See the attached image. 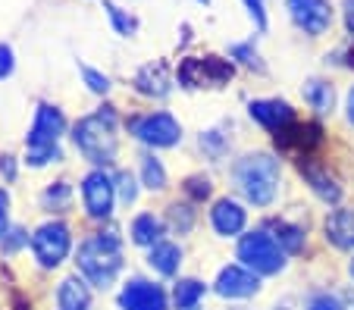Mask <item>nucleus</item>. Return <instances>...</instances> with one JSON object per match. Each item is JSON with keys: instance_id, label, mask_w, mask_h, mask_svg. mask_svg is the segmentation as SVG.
Returning <instances> with one entry per match:
<instances>
[{"instance_id": "nucleus-1", "label": "nucleus", "mask_w": 354, "mask_h": 310, "mask_svg": "<svg viewBox=\"0 0 354 310\" xmlns=\"http://www.w3.org/2000/svg\"><path fill=\"white\" fill-rule=\"evenodd\" d=\"M79 273L94 285V289H110L116 282V276L122 273V238L120 232L110 226V229H100L94 235H88L79 244Z\"/></svg>"}, {"instance_id": "nucleus-2", "label": "nucleus", "mask_w": 354, "mask_h": 310, "mask_svg": "<svg viewBox=\"0 0 354 310\" xmlns=\"http://www.w3.org/2000/svg\"><path fill=\"white\" fill-rule=\"evenodd\" d=\"M279 179L282 169L279 160L267 151H254V154H245L241 160H235L232 166V182L241 191L248 204L254 207H270L279 195Z\"/></svg>"}, {"instance_id": "nucleus-3", "label": "nucleus", "mask_w": 354, "mask_h": 310, "mask_svg": "<svg viewBox=\"0 0 354 310\" xmlns=\"http://www.w3.org/2000/svg\"><path fill=\"white\" fill-rule=\"evenodd\" d=\"M73 144L91 166L104 169L116 160L120 138H116V113L110 107H100L97 113L82 116L73 126Z\"/></svg>"}, {"instance_id": "nucleus-4", "label": "nucleus", "mask_w": 354, "mask_h": 310, "mask_svg": "<svg viewBox=\"0 0 354 310\" xmlns=\"http://www.w3.org/2000/svg\"><path fill=\"white\" fill-rule=\"evenodd\" d=\"M239 260L257 276H276L286 270V251L270 232H251L239 242Z\"/></svg>"}, {"instance_id": "nucleus-5", "label": "nucleus", "mask_w": 354, "mask_h": 310, "mask_svg": "<svg viewBox=\"0 0 354 310\" xmlns=\"http://www.w3.org/2000/svg\"><path fill=\"white\" fill-rule=\"evenodd\" d=\"M235 75L232 60H223V57H185L179 63V85L185 88H223L229 85V79Z\"/></svg>"}, {"instance_id": "nucleus-6", "label": "nucleus", "mask_w": 354, "mask_h": 310, "mask_svg": "<svg viewBox=\"0 0 354 310\" xmlns=\"http://www.w3.org/2000/svg\"><path fill=\"white\" fill-rule=\"evenodd\" d=\"M69 251H73V235H69L66 223L50 220V223L38 226V229L32 232V254L44 270H57L69 257Z\"/></svg>"}, {"instance_id": "nucleus-7", "label": "nucleus", "mask_w": 354, "mask_h": 310, "mask_svg": "<svg viewBox=\"0 0 354 310\" xmlns=\"http://www.w3.org/2000/svg\"><path fill=\"white\" fill-rule=\"evenodd\" d=\"M129 132L147 148H176L182 142V126L173 113H145L129 119Z\"/></svg>"}, {"instance_id": "nucleus-8", "label": "nucleus", "mask_w": 354, "mask_h": 310, "mask_svg": "<svg viewBox=\"0 0 354 310\" xmlns=\"http://www.w3.org/2000/svg\"><path fill=\"white\" fill-rule=\"evenodd\" d=\"M82 204H85L88 216L94 220H110L116 204V182L104 169H91L82 179Z\"/></svg>"}, {"instance_id": "nucleus-9", "label": "nucleus", "mask_w": 354, "mask_h": 310, "mask_svg": "<svg viewBox=\"0 0 354 310\" xmlns=\"http://www.w3.org/2000/svg\"><path fill=\"white\" fill-rule=\"evenodd\" d=\"M288 16L292 22L310 38H320L326 35V28L333 26V7L329 0H286Z\"/></svg>"}, {"instance_id": "nucleus-10", "label": "nucleus", "mask_w": 354, "mask_h": 310, "mask_svg": "<svg viewBox=\"0 0 354 310\" xmlns=\"http://www.w3.org/2000/svg\"><path fill=\"white\" fill-rule=\"evenodd\" d=\"M63 132H66V119H63L60 107L38 104L32 128H28V135H26V148H57Z\"/></svg>"}, {"instance_id": "nucleus-11", "label": "nucleus", "mask_w": 354, "mask_h": 310, "mask_svg": "<svg viewBox=\"0 0 354 310\" xmlns=\"http://www.w3.org/2000/svg\"><path fill=\"white\" fill-rule=\"evenodd\" d=\"M120 307L122 310H169V301H167V291L157 282L129 279L120 291Z\"/></svg>"}, {"instance_id": "nucleus-12", "label": "nucleus", "mask_w": 354, "mask_h": 310, "mask_svg": "<svg viewBox=\"0 0 354 310\" xmlns=\"http://www.w3.org/2000/svg\"><path fill=\"white\" fill-rule=\"evenodd\" d=\"M276 144H279V151L298 154L304 160V157H310V151L323 144V128L317 122H292L282 132H276Z\"/></svg>"}, {"instance_id": "nucleus-13", "label": "nucleus", "mask_w": 354, "mask_h": 310, "mask_svg": "<svg viewBox=\"0 0 354 310\" xmlns=\"http://www.w3.org/2000/svg\"><path fill=\"white\" fill-rule=\"evenodd\" d=\"M214 291L220 298H226V301H245V298L261 291V279H257V273L248 270V267H226L216 276Z\"/></svg>"}, {"instance_id": "nucleus-14", "label": "nucleus", "mask_w": 354, "mask_h": 310, "mask_svg": "<svg viewBox=\"0 0 354 310\" xmlns=\"http://www.w3.org/2000/svg\"><path fill=\"white\" fill-rule=\"evenodd\" d=\"M210 226H214L216 235L235 238V235H241L248 226V210L241 207L235 197H220V201L214 204V210H210Z\"/></svg>"}, {"instance_id": "nucleus-15", "label": "nucleus", "mask_w": 354, "mask_h": 310, "mask_svg": "<svg viewBox=\"0 0 354 310\" xmlns=\"http://www.w3.org/2000/svg\"><path fill=\"white\" fill-rule=\"evenodd\" d=\"M248 116H251L257 126L267 128V132H273V135L295 122V110L288 107L286 101H279V97H270V101H251L248 104Z\"/></svg>"}, {"instance_id": "nucleus-16", "label": "nucleus", "mask_w": 354, "mask_h": 310, "mask_svg": "<svg viewBox=\"0 0 354 310\" xmlns=\"http://www.w3.org/2000/svg\"><path fill=\"white\" fill-rule=\"evenodd\" d=\"M135 88L147 97H167L173 91L169 66L167 63H147V66H141L138 75H135Z\"/></svg>"}, {"instance_id": "nucleus-17", "label": "nucleus", "mask_w": 354, "mask_h": 310, "mask_svg": "<svg viewBox=\"0 0 354 310\" xmlns=\"http://www.w3.org/2000/svg\"><path fill=\"white\" fill-rule=\"evenodd\" d=\"M326 242H333L339 251H354V210L339 207L326 216Z\"/></svg>"}, {"instance_id": "nucleus-18", "label": "nucleus", "mask_w": 354, "mask_h": 310, "mask_svg": "<svg viewBox=\"0 0 354 310\" xmlns=\"http://www.w3.org/2000/svg\"><path fill=\"white\" fill-rule=\"evenodd\" d=\"M301 175H304V182L310 185V191H314L320 201H326V204H339L342 201V185H339V179L335 175H329L323 166H314V163H301Z\"/></svg>"}, {"instance_id": "nucleus-19", "label": "nucleus", "mask_w": 354, "mask_h": 310, "mask_svg": "<svg viewBox=\"0 0 354 310\" xmlns=\"http://www.w3.org/2000/svg\"><path fill=\"white\" fill-rule=\"evenodd\" d=\"M57 307L60 310H91V289L85 285V279L69 276L57 289Z\"/></svg>"}, {"instance_id": "nucleus-20", "label": "nucleus", "mask_w": 354, "mask_h": 310, "mask_svg": "<svg viewBox=\"0 0 354 310\" xmlns=\"http://www.w3.org/2000/svg\"><path fill=\"white\" fill-rule=\"evenodd\" d=\"M147 263L160 276H176L182 267V248L176 242H157L154 248H147Z\"/></svg>"}, {"instance_id": "nucleus-21", "label": "nucleus", "mask_w": 354, "mask_h": 310, "mask_svg": "<svg viewBox=\"0 0 354 310\" xmlns=\"http://www.w3.org/2000/svg\"><path fill=\"white\" fill-rule=\"evenodd\" d=\"M129 235L138 248H154L157 242H163V220L154 213H138L129 226Z\"/></svg>"}, {"instance_id": "nucleus-22", "label": "nucleus", "mask_w": 354, "mask_h": 310, "mask_svg": "<svg viewBox=\"0 0 354 310\" xmlns=\"http://www.w3.org/2000/svg\"><path fill=\"white\" fill-rule=\"evenodd\" d=\"M204 295H207V285L201 282V279H179V282L173 285L176 310H198Z\"/></svg>"}, {"instance_id": "nucleus-23", "label": "nucleus", "mask_w": 354, "mask_h": 310, "mask_svg": "<svg viewBox=\"0 0 354 310\" xmlns=\"http://www.w3.org/2000/svg\"><path fill=\"white\" fill-rule=\"evenodd\" d=\"M304 101H308L317 113H329V110H333V104H335V91H333V85H329V81L310 79L308 85H304Z\"/></svg>"}, {"instance_id": "nucleus-24", "label": "nucleus", "mask_w": 354, "mask_h": 310, "mask_svg": "<svg viewBox=\"0 0 354 310\" xmlns=\"http://www.w3.org/2000/svg\"><path fill=\"white\" fill-rule=\"evenodd\" d=\"M273 238L282 244L286 254H298V251L304 248V229L286 223V220H273Z\"/></svg>"}, {"instance_id": "nucleus-25", "label": "nucleus", "mask_w": 354, "mask_h": 310, "mask_svg": "<svg viewBox=\"0 0 354 310\" xmlns=\"http://www.w3.org/2000/svg\"><path fill=\"white\" fill-rule=\"evenodd\" d=\"M141 185H145L147 191H163L167 188V169H163V163L157 160L154 154L141 157Z\"/></svg>"}, {"instance_id": "nucleus-26", "label": "nucleus", "mask_w": 354, "mask_h": 310, "mask_svg": "<svg viewBox=\"0 0 354 310\" xmlns=\"http://www.w3.org/2000/svg\"><path fill=\"white\" fill-rule=\"evenodd\" d=\"M104 10H107V16H110V22H113L116 35H122V38H132V35L138 32V19H135L129 10L116 7V3H110V0H104Z\"/></svg>"}, {"instance_id": "nucleus-27", "label": "nucleus", "mask_w": 354, "mask_h": 310, "mask_svg": "<svg viewBox=\"0 0 354 310\" xmlns=\"http://www.w3.org/2000/svg\"><path fill=\"white\" fill-rule=\"evenodd\" d=\"M69 195H73L69 182H50L47 185V191L41 195V204H44L47 210H66L69 207Z\"/></svg>"}, {"instance_id": "nucleus-28", "label": "nucleus", "mask_w": 354, "mask_h": 310, "mask_svg": "<svg viewBox=\"0 0 354 310\" xmlns=\"http://www.w3.org/2000/svg\"><path fill=\"white\" fill-rule=\"evenodd\" d=\"M229 148V138L223 135L220 128H210V132H201V151L210 157V160H220Z\"/></svg>"}, {"instance_id": "nucleus-29", "label": "nucleus", "mask_w": 354, "mask_h": 310, "mask_svg": "<svg viewBox=\"0 0 354 310\" xmlns=\"http://www.w3.org/2000/svg\"><path fill=\"white\" fill-rule=\"evenodd\" d=\"M113 182H116V197H120V204H122V207H132L135 197H138V185H135V175L129 173V169H120Z\"/></svg>"}, {"instance_id": "nucleus-30", "label": "nucleus", "mask_w": 354, "mask_h": 310, "mask_svg": "<svg viewBox=\"0 0 354 310\" xmlns=\"http://www.w3.org/2000/svg\"><path fill=\"white\" fill-rule=\"evenodd\" d=\"M167 220H169V226H173L179 235H185V232L194 226V210L188 207V204H173V207L167 210Z\"/></svg>"}, {"instance_id": "nucleus-31", "label": "nucleus", "mask_w": 354, "mask_h": 310, "mask_svg": "<svg viewBox=\"0 0 354 310\" xmlns=\"http://www.w3.org/2000/svg\"><path fill=\"white\" fill-rule=\"evenodd\" d=\"M57 160H63L60 144H57V148H26V163L35 169L47 166V163H57Z\"/></svg>"}, {"instance_id": "nucleus-32", "label": "nucleus", "mask_w": 354, "mask_h": 310, "mask_svg": "<svg viewBox=\"0 0 354 310\" xmlns=\"http://www.w3.org/2000/svg\"><path fill=\"white\" fill-rule=\"evenodd\" d=\"M229 54L235 57V60H241L248 69H257V72H267V66H263V60H261V54L254 50V44H232L229 48Z\"/></svg>"}, {"instance_id": "nucleus-33", "label": "nucleus", "mask_w": 354, "mask_h": 310, "mask_svg": "<svg viewBox=\"0 0 354 310\" xmlns=\"http://www.w3.org/2000/svg\"><path fill=\"white\" fill-rule=\"evenodd\" d=\"M182 191H185L192 201H204V197H210V191H214V185H210V179H204V175H188L185 185H182Z\"/></svg>"}, {"instance_id": "nucleus-34", "label": "nucleus", "mask_w": 354, "mask_h": 310, "mask_svg": "<svg viewBox=\"0 0 354 310\" xmlns=\"http://www.w3.org/2000/svg\"><path fill=\"white\" fill-rule=\"evenodd\" d=\"M79 72H82V79H85V85L91 88L94 95H107L110 91V79L104 72H97V69H91V66H85V63H82L79 66Z\"/></svg>"}, {"instance_id": "nucleus-35", "label": "nucleus", "mask_w": 354, "mask_h": 310, "mask_svg": "<svg viewBox=\"0 0 354 310\" xmlns=\"http://www.w3.org/2000/svg\"><path fill=\"white\" fill-rule=\"evenodd\" d=\"M248 13H251V19L257 22V28L261 32H267V10H263V0H245Z\"/></svg>"}, {"instance_id": "nucleus-36", "label": "nucleus", "mask_w": 354, "mask_h": 310, "mask_svg": "<svg viewBox=\"0 0 354 310\" xmlns=\"http://www.w3.org/2000/svg\"><path fill=\"white\" fill-rule=\"evenodd\" d=\"M16 69V60H13V48L10 44H0V79H10Z\"/></svg>"}, {"instance_id": "nucleus-37", "label": "nucleus", "mask_w": 354, "mask_h": 310, "mask_svg": "<svg viewBox=\"0 0 354 310\" xmlns=\"http://www.w3.org/2000/svg\"><path fill=\"white\" fill-rule=\"evenodd\" d=\"M26 242H28L26 232L16 226V229H7V232H3V242H0V244H3V251H16L19 244H26Z\"/></svg>"}, {"instance_id": "nucleus-38", "label": "nucleus", "mask_w": 354, "mask_h": 310, "mask_svg": "<svg viewBox=\"0 0 354 310\" xmlns=\"http://www.w3.org/2000/svg\"><path fill=\"white\" fill-rule=\"evenodd\" d=\"M308 310H345V307H342V301L335 295H317Z\"/></svg>"}, {"instance_id": "nucleus-39", "label": "nucleus", "mask_w": 354, "mask_h": 310, "mask_svg": "<svg viewBox=\"0 0 354 310\" xmlns=\"http://www.w3.org/2000/svg\"><path fill=\"white\" fill-rule=\"evenodd\" d=\"M7 220H10V195L7 188H0V235L7 232Z\"/></svg>"}, {"instance_id": "nucleus-40", "label": "nucleus", "mask_w": 354, "mask_h": 310, "mask_svg": "<svg viewBox=\"0 0 354 310\" xmlns=\"http://www.w3.org/2000/svg\"><path fill=\"white\" fill-rule=\"evenodd\" d=\"M0 173L7 175V182H13V179H16V157L13 154H3V157H0Z\"/></svg>"}, {"instance_id": "nucleus-41", "label": "nucleus", "mask_w": 354, "mask_h": 310, "mask_svg": "<svg viewBox=\"0 0 354 310\" xmlns=\"http://www.w3.org/2000/svg\"><path fill=\"white\" fill-rule=\"evenodd\" d=\"M345 26L354 35V0H345Z\"/></svg>"}, {"instance_id": "nucleus-42", "label": "nucleus", "mask_w": 354, "mask_h": 310, "mask_svg": "<svg viewBox=\"0 0 354 310\" xmlns=\"http://www.w3.org/2000/svg\"><path fill=\"white\" fill-rule=\"evenodd\" d=\"M348 122L354 126V88L348 91Z\"/></svg>"}, {"instance_id": "nucleus-43", "label": "nucleus", "mask_w": 354, "mask_h": 310, "mask_svg": "<svg viewBox=\"0 0 354 310\" xmlns=\"http://www.w3.org/2000/svg\"><path fill=\"white\" fill-rule=\"evenodd\" d=\"M348 66H354V48L348 50Z\"/></svg>"}, {"instance_id": "nucleus-44", "label": "nucleus", "mask_w": 354, "mask_h": 310, "mask_svg": "<svg viewBox=\"0 0 354 310\" xmlns=\"http://www.w3.org/2000/svg\"><path fill=\"white\" fill-rule=\"evenodd\" d=\"M351 276H354V260H351Z\"/></svg>"}, {"instance_id": "nucleus-45", "label": "nucleus", "mask_w": 354, "mask_h": 310, "mask_svg": "<svg viewBox=\"0 0 354 310\" xmlns=\"http://www.w3.org/2000/svg\"><path fill=\"white\" fill-rule=\"evenodd\" d=\"M201 3H210V0H201Z\"/></svg>"}, {"instance_id": "nucleus-46", "label": "nucleus", "mask_w": 354, "mask_h": 310, "mask_svg": "<svg viewBox=\"0 0 354 310\" xmlns=\"http://www.w3.org/2000/svg\"><path fill=\"white\" fill-rule=\"evenodd\" d=\"M239 310H245V307H239Z\"/></svg>"}]
</instances>
